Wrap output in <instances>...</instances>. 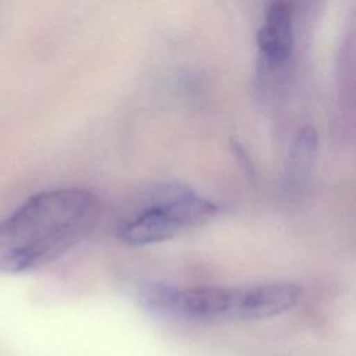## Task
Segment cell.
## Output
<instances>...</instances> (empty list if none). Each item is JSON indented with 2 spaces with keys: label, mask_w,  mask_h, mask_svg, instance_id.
I'll return each instance as SVG.
<instances>
[{
  "label": "cell",
  "mask_w": 356,
  "mask_h": 356,
  "mask_svg": "<svg viewBox=\"0 0 356 356\" xmlns=\"http://www.w3.org/2000/svg\"><path fill=\"white\" fill-rule=\"evenodd\" d=\"M100 200L82 188L35 193L0 221V271L42 267L78 245L95 228Z\"/></svg>",
  "instance_id": "obj_1"
},
{
  "label": "cell",
  "mask_w": 356,
  "mask_h": 356,
  "mask_svg": "<svg viewBox=\"0 0 356 356\" xmlns=\"http://www.w3.org/2000/svg\"><path fill=\"white\" fill-rule=\"evenodd\" d=\"M139 300L149 312L192 323H241L268 318L293 307L302 289L292 282L248 286H177L147 282Z\"/></svg>",
  "instance_id": "obj_2"
},
{
  "label": "cell",
  "mask_w": 356,
  "mask_h": 356,
  "mask_svg": "<svg viewBox=\"0 0 356 356\" xmlns=\"http://www.w3.org/2000/svg\"><path fill=\"white\" fill-rule=\"evenodd\" d=\"M217 213V204L192 188L165 184L122 220L118 238L129 246H145L171 239L204 224Z\"/></svg>",
  "instance_id": "obj_3"
},
{
  "label": "cell",
  "mask_w": 356,
  "mask_h": 356,
  "mask_svg": "<svg viewBox=\"0 0 356 356\" xmlns=\"http://www.w3.org/2000/svg\"><path fill=\"white\" fill-rule=\"evenodd\" d=\"M292 11L285 0H274L264 15L257 32V44L266 63L281 65L293 53Z\"/></svg>",
  "instance_id": "obj_4"
},
{
  "label": "cell",
  "mask_w": 356,
  "mask_h": 356,
  "mask_svg": "<svg viewBox=\"0 0 356 356\" xmlns=\"http://www.w3.org/2000/svg\"><path fill=\"white\" fill-rule=\"evenodd\" d=\"M317 150V135L314 129L305 128L296 136L289 156V170L291 174L303 172L310 167V161L313 160Z\"/></svg>",
  "instance_id": "obj_5"
}]
</instances>
